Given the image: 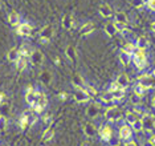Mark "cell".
<instances>
[{
	"instance_id": "1",
	"label": "cell",
	"mask_w": 155,
	"mask_h": 146,
	"mask_svg": "<svg viewBox=\"0 0 155 146\" xmlns=\"http://www.w3.org/2000/svg\"><path fill=\"white\" fill-rule=\"evenodd\" d=\"M133 59H134V64H135V66L138 69H143L147 65L146 56H144V49H135Z\"/></svg>"
},
{
	"instance_id": "2",
	"label": "cell",
	"mask_w": 155,
	"mask_h": 146,
	"mask_svg": "<svg viewBox=\"0 0 155 146\" xmlns=\"http://www.w3.org/2000/svg\"><path fill=\"white\" fill-rule=\"evenodd\" d=\"M48 104V100L45 97L44 93H37V97H36V102L33 105V109L36 113H41L44 110V108L47 106Z\"/></svg>"
},
{
	"instance_id": "3",
	"label": "cell",
	"mask_w": 155,
	"mask_h": 146,
	"mask_svg": "<svg viewBox=\"0 0 155 146\" xmlns=\"http://www.w3.org/2000/svg\"><path fill=\"white\" fill-rule=\"evenodd\" d=\"M105 117L109 120V121H118L119 118L122 117V112L119 110L117 106H111V108H109L106 112H105Z\"/></svg>"
},
{
	"instance_id": "4",
	"label": "cell",
	"mask_w": 155,
	"mask_h": 146,
	"mask_svg": "<svg viewBox=\"0 0 155 146\" xmlns=\"http://www.w3.org/2000/svg\"><path fill=\"white\" fill-rule=\"evenodd\" d=\"M139 84H142L146 89L155 88V77L153 74H142L139 76Z\"/></svg>"
},
{
	"instance_id": "5",
	"label": "cell",
	"mask_w": 155,
	"mask_h": 146,
	"mask_svg": "<svg viewBox=\"0 0 155 146\" xmlns=\"http://www.w3.org/2000/svg\"><path fill=\"white\" fill-rule=\"evenodd\" d=\"M53 33H54L53 28H52L51 25H47V27H44L43 29H41L38 39H40L41 42H48L52 39V36H53Z\"/></svg>"
},
{
	"instance_id": "6",
	"label": "cell",
	"mask_w": 155,
	"mask_h": 146,
	"mask_svg": "<svg viewBox=\"0 0 155 146\" xmlns=\"http://www.w3.org/2000/svg\"><path fill=\"white\" fill-rule=\"evenodd\" d=\"M142 125H143V130L151 131L155 127V117L144 114L143 118H142Z\"/></svg>"
},
{
	"instance_id": "7",
	"label": "cell",
	"mask_w": 155,
	"mask_h": 146,
	"mask_svg": "<svg viewBox=\"0 0 155 146\" xmlns=\"http://www.w3.org/2000/svg\"><path fill=\"white\" fill-rule=\"evenodd\" d=\"M31 63L35 66H40L44 63V55L40 51H33L31 53Z\"/></svg>"
},
{
	"instance_id": "8",
	"label": "cell",
	"mask_w": 155,
	"mask_h": 146,
	"mask_svg": "<svg viewBox=\"0 0 155 146\" xmlns=\"http://www.w3.org/2000/svg\"><path fill=\"white\" fill-rule=\"evenodd\" d=\"M16 32H17V35H20V36H29V35L32 33V27H31L28 23H23L17 27Z\"/></svg>"
},
{
	"instance_id": "9",
	"label": "cell",
	"mask_w": 155,
	"mask_h": 146,
	"mask_svg": "<svg viewBox=\"0 0 155 146\" xmlns=\"http://www.w3.org/2000/svg\"><path fill=\"white\" fill-rule=\"evenodd\" d=\"M36 97H37V92H35L33 90V88L32 87H29L27 89V94H25V100H27V102L29 105H35V102H36Z\"/></svg>"
},
{
	"instance_id": "10",
	"label": "cell",
	"mask_w": 155,
	"mask_h": 146,
	"mask_svg": "<svg viewBox=\"0 0 155 146\" xmlns=\"http://www.w3.org/2000/svg\"><path fill=\"white\" fill-rule=\"evenodd\" d=\"M100 136H101V138H102L104 141H109V140H110V138L113 137L111 127L109 126V125L102 126V127H101V130H100Z\"/></svg>"
},
{
	"instance_id": "11",
	"label": "cell",
	"mask_w": 155,
	"mask_h": 146,
	"mask_svg": "<svg viewBox=\"0 0 155 146\" xmlns=\"http://www.w3.org/2000/svg\"><path fill=\"white\" fill-rule=\"evenodd\" d=\"M100 112H101L100 104H91L86 110V114L89 116L90 118H94V117H97L98 114H100Z\"/></svg>"
},
{
	"instance_id": "12",
	"label": "cell",
	"mask_w": 155,
	"mask_h": 146,
	"mask_svg": "<svg viewBox=\"0 0 155 146\" xmlns=\"http://www.w3.org/2000/svg\"><path fill=\"white\" fill-rule=\"evenodd\" d=\"M74 100L77 102H86L87 100H89V94H87L86 90L78 89V90L74 93Z\"/></svg>"
},
{
	"instance_id": "13",
	"label": "cell",
	"mask_w": 155,
	"mask_h": 146,
	"mask_svg": "<svg viewBox=\"0 0 155 146\" xmlns=\"http://www.w3.org/2000/svg\"><path fill=\"white\" fill-rule=\"evenodd\" d=\"M131 133H133V130L130 129L127 125H122L121 129H119V137H121L122 140H129V138L131 137Z\"/></svg>"
},
{
	"instance_id": "14",
	"label": "cell",
	"mask_w": 155,
	"mask_h": 146,
	"mask_svg": "<svg viewBox=\"0 0 155 146\" xmlns=\"http://www.w3.org/2000/svg\"><path fill=\"white\" fill-rule=\"evenodd\" d=\"M84 133H85L87 137H93L94 134L97 133V129H96V126H94V124H91V122L85 124V126H84Z\"/></svg>"
},
{
	"instance_id": "15",
	"label": "cell",
	"mask_w": 155,
	"mask_h": 146,
	"mask_svg": "<svg viewBox=\"0 0 155 146\" xmlns=\"http://www.w3.org/2000/svg\"><path fill=\"white\" fill-rule=\"evenodd\" d=\"M29 118H31V112H24L21 117H20V127L25 129L29 125Z\"/></svg>"
},
{
	"instance_id": "16",
	"label": "cell",
	"mask_w": 155,
	"mask_h": 146,
	"mask_svg": "<svg viewBox=\"0 0 155 146\" xmlns=\"http://www.w3.org/2000/svg\"><path fill=\"white\" fill-rule=\"evenodd\" d=\"M73 24H74V20H73V17L70 15H65L62 17V27H64L65 29H72Z\"/></svg>"
},
{
	"instance_id": "17",
	"label": "cell",
	"mask_w": 155,
	"mask_h": 146,
	"mask_svg": "<svg viewBox=\"0 0 155 146\" xmlns=\"http://www.w3.org/2000/svg\"><path fill=\"white\" fill-rule=\"evenodd\" d=\"M65 55H66V57H68L72 63H74L76 61V49L73 45H68L65 49Z\"/></svg>"
},
{
	"instance_id": "18",
	"label": "cell",
	"mask_w": 155,
	"mask_h": 146,
	"mask_svg": "<svg viewBox=\"0 0 155 146\" xmlns=\"http://www.w3.org/2000/svg\"><path fill=\"white\" fill-rule=\"evenodd\" d=\"M100 13L104 17H110L113 15V11L109 4H101L100 5Z\"/></svg>"
},
{
	"instance_id": "19",
	"label": "cell",
	"mask_w": 155,
	"mask_h": 146,
	"mask_svg": "<svg viewBox=\"0 0 155 146\" xmlns=\"http://www.w3.org/2000/svg\"><path fill=\"white\" fill-rule=\"evenodd\" d=\"M129 77H127V74H125V73H122V74H119L118 78H117V84L119 85L121 88H126L129 85Z\"/></svg>"
},
{
	"instance_id": "20",
	"label": "cell",
	"mask_w": 155,
	"mask_h": 146,
	"mask_svg": "<svg viewBox=\"0 0 155 146\" xmlns=\"http://www.w3.org/2000/svg\"><path fill=\"white\" fill-rule=\"evenodd\" d=\"M93 29H94L93 23H85L82 27L80 28V33L81 35H87V33H91Z\"/></svg>"
},
{
	"instance_id": "21",
	"label": "cell",
	"mask_w": 155,
	"mask_h": 146,
	"mask_svg": "<svg viewBox=\"0 0 155 146\" xmlns=\"http://www.w3.org/2000/svg\"><path fill=\"white\" fill-rule=\"evenodd\" d=\"M7 57H8L9 61H17V60L20 59V53H19V49L16 48H12L11 51L8 52V55H7Z\"/></svg>"
},
{
	"instance_id": "22",
	"label": "cell",
	"mask_w": 155,
	"mask_h": 146,
	"mask_svg": "<svg viewBox=\"0 0 155 146\" xmlns=\"http://www.w3.org/2000/svg\"><path fill=\"white\" fill-rule=\"evenodd\" d=\"M40 81L43 84H45V85L51 84L52 83V73L49 72V70H45V72H43V73H41V76H40Z\"/></svg>"
},
{
	"instance_id": "23",
	"label": "cell",
	"mask_w": 155,
	"mask_h": 146,
	"mask_svg": "<svg viewBox=\"0 0 155 146\" xmlns=\"http://www.w3.org/2000/svg\"><path fill=\"white\" fill-rule=\"evenodd\" d=\"M135 49H137L135 45L131 44V42H127V44H125V45L122 47V52H125V53H127V55L133 56L134 52H135Z\"/></svg>"
},
{
	"instance_id": "24",
	"label": "cell",
	"mask_w": 155,
	"mask_h": 146,
	"mask_svg": "<svg viewBox=\"0 0 155 146\" xmlns=\"http://www.w3.org/2000/svg\"><path fill=\"white\" fill-rule=\"evenodd\" d=\"M110 93L113 94V97H114V100H121V98H123L125 97V88H117L115 90H113V92H110Z\"/></svg>"
},
{
	"instance_id": "25",
	"label": "cell",
	"mask_w": 155,
	"mask_h": 146,
	"mask_svg": "<svg viewBox=\"0 0 155 146\" xmlns=\"http://www.w3.org/2000/svg\"><path fill=\"white\" fill-rule=\"evenodd\" d=\"M8 20H9V23H11L12 25H17V24H19V21H20V17H19V15H17V12L12 11V12H9Z\"/></svg>"
},
{
	"instance_id": "26",
	"label": "cell",
	"mask_w": 155,
	"mask_h": 146,
	"mask_svg": "<svg viewBox=\"0 0 155 146\" xmlns=\"http://www.w3.org/2000/svg\"><path fill=\"white\" fill-rule=\"evenodd\" d=\"M105 32L109 35V36H114L117 29H115V25L113 23H107L106 25H105Z\"/></svg>"
},
{
	"instance_id": "27",
	"label": "cell",
	"mask_w": 155,
	"mask_h": 146,
	"mask_svg": "<svg viewBox=\"0 0 155 146\" xmlns=\"http://www.w3.org/2000/svg\"><path fill=\"white\" fill-rule=\"evenodd\" d=\"M115 21L122 23V24H127V16H126V13L117 12V13H115Z\"/></svg>"
},
{
	"instance_id": "28",
	"label": "cell",
	"mask_w": 155,
	"mask_h": 146,
	"mask_svg": "<svg viewBox=\"0 0 155 146\" xmlns=\"http://www.w3.org/2000/svg\"><path fill=\"white\" fill-rule=\"evenodd\" d=\"M16 66H17V70H19V72L24 70L25 69V66H27V59L25 57H20L16 61Z\"/></svg>"
},
{
	"instance_id": "29",
	"label": "cell",
	"mask_w": 155,
	"mask_h": 146,
	"mask_svg": "<svg viewBox=\"0 0 155 146\" xmlns=\"http://www.w3.org/2000/svg\"><path fill=\"white\" fill-rule=\"evenodd\" d=\"M147 89L143 87L142 84H137L135 87H134V93L135 94H138V96H140V97H142V96L144 94V92H146Z\"/></svg>"
},
{
	"instance_id": "30",
	"label": "cell",
	"mask_w": 155,
	"mask_h": 146,
	"mask_svg": "<svg viewBox=\"0 0 155 146\" xmlns=\"http://www.w3.org/2000/svg\"><path fill=\"white\" fill-rule=\"evenodd\" d=\"M53 134H54V130L52 129V127H48V129L44 131V134H43V140L44 141L52 140V138H53Z\"/></svg>"
},
{
	"instance_id": "31",
	"label": "cell",
	"mask_w": 155,
	"mask_h": 146,
	"mask_svg": "<svg viewBox=\"0 0 155 146\" xmlns=\"http://www.w3.org/2000/svg\"><path fill=\"white\" fill-rule=\"evenodd\" d=\"M138 120V117H137V113L134 112H129L127 114H126V121H127V124H130V125H133L135 121Z\"/></svg>"
},
{
	"instance_id": "32",
	"label": "cell",
	"mask_w": 155,
	"mask_h": 146,
	"mask_svg": "<svg viewBox=\"0 0 155 146\" xmlns=\"http://www.w3.org/2000/svg\"><path fill=\"white\" fill-rule=\"evenodd\" d=\"M146 45H147V40H146V39H144L143 36L138 37V40H137V48H138V49H144V48H146Z\"/></svg>"
},
{
	"instance_id": "33",
	"label": "cell",
	"mask_w": 155,
	"mask_h": 146,
	"mask_svg": "<svg viewBox=\"0 0 155 146\" xmlns=\"http://www.w3.org/2000/svg\"><path fill=\"white\" fill-rule=\"evenodd\" d=\"M82 83H84V80H82V77H81L80 74H76V76L73 77V85H74L76 88L81 89V85H82Z\"/></svg>"
},
{
	"instance_id": "34",
	"label": "cell",
	"mask_w": 155,
	"mask_h": 146,
	"mask_svg": "<svg viewBox=\"0 0 155 146\" xmlns=\"http://www.w3.org/2000/svg\"><path fill=\"white\" fill-rule=\"evenodd\" d=\"M101 98H102V101L104 102H111L113 100H114V97H113V94L110 93V92H106V93H104L101 96Z\"/></svg>"
},
{
	"instance_id": "35",
	"label": "cell",
	"mask_w": 155,
	"mask_h": 146,
	"mask_svg": "<svg viewBox=\"0 0 155 146\" xmlns=\"http://www.w3.org/2000/svg\"><path fill=\"white\" fill-rule=\"evenodd\" d=\"M119 59H121V61H122L123 65H127V64L130 63V55H127V53H125V52L121 53Z\"/></svg>"
},
{
	"instance_id": "36",
	"label": "cell",
	"mask_w": 155,
	"mask_h": 146,
	"mask_svg": "<svg viewBox=\"0 0 155 146\" xmlns=\"http://www.w3.org/2000/svg\"><path fill=\"white\" fill-rule=\"evenodd\" d=\"M133 129L134 131H139L143 129V125H142V120H137L133 124Z\"/></svg>"
},
{
	"instance_id": "37",
	"label": "cell",
	"mask_w": 155,
	"mask_h": 146,
	"mask_svg": "<svg viewBox=\"0 0 155 146\" xmlns=\"http://www.w3.org/2000/svg\"><path fill=\"white\" fill-rule=\"evenodd\" d=\"M19 53H20V57H28V56H29L31 57V52H28V49L25 48V47H21L19 49Z\"/></svg>"
},
{
	"instance_id": "38",
	"label": "cell",
	"mask_w": 155,
	"mask_h": 146,
	"mask_svg": "<svg viewBox=\"0 0 155 146\" xmlns=\"http://www.w3.org/2000/svg\"><path fill=\"white\" fill-rule=\"evenodd\" d=\"M114 25H115V29L119 31V32H122V33L126 31V24H122V23H118V21H115Z\"/></svg>"
},
{
	"instance_id": "39",
	"label": "cell",
	"mask_w": 155,
	"mask_h": 146,
	"mask_svg": "<svg viewBox=\"0 0 155 146\" xmlns=\"http://www.w3.org/2000/svg\"><path fill=\"white\" fill-rule=\"evenodd\" d=\"M52 121H53V117H52L51 114H47V116H44V124H45V125H47V126H51Z\"/></svg>"
},
{
	"instance_id": "40",
	"label": "cell",
	"mask_w": 155,
	"mask_h": 146,
	"mask_svg": "<svg viewBox=\"0 0 155 146\" xmlns=\"http://www.w3.org/2000/svg\"><path fill=\"white\" fill-rule=\"evenodd\" d=\"M7 126V120L4 116H0V130H4Z\"/></svg>"
},
{
	"instance_id": "41",
	"label": "cell",
	"mask_w": 155,
	"mask_h": 146,
	"mask_svg": "<svg viewBox=\"0 0 155 146\" xmlns=\"http://www.w3.org/2000/svg\"><path fill=\"white\" fill-rule=\"evenodd\" d=\"M133 5L135 7V8H142L143 7V3H144V0H133Z\"/></svg>"
},
{
	"instance_id": "42",
	"label": "cell",
	"mask_w": 155,
	"mask_h": 146,
	"mask_svg": "<svg viewBox=\"0 0 155 146\" xmlns=\"http://www.w3.org/2000/svg\"><path fill=\"white\" fill-rule=\"evenodd\" d=\"M139 100H140V96L135 94V93L131 96V101L134 102V105H138V104H139Z\"/></svg>"
},
{
	"instance_id": "43",
	"label": "cell",
	"mask_w": 155,
	"mask_h": 146,
	"mask_svg": "<svg viewBox=\"0 0 155 146\" xmlns=\"http://www.w3.org/2000/svg\"><path fill=\"white\" fill-rule=\"evenodd\" d=\"M86 92H87V94H89V96H96V94H97L96 88H93V87H87Z\"/></svg>"
},
{
	"instance_id": "44",
	"label": "cell",
	"mask_w": 155,
	"mask_h": 146,
	"mask_svg": "<svg viewBox=\"0 0 155 146\" xmlns=\"http://www.w3.org/2000/svg\"><path fill=\"white\" fill-rule=\"evenodd\" d=\"M5 101H7V94L3 93V92H0V105H3Z\"/></svg>"
},
{
	"instance_id": "45",
	"label": "cell",
	"mask_w": 155,
	"mask_h": 146,
	"mask_svg": "<svg viewBox=\"0 0 155 146\" xmlns=\"http://www.w3.org/2000/svg\"><path fill=\"white\" fill-rule=\"evenodd\" d=\"M109 141H110L111 146H118V145H119V140H118V138H113V137H111Z\"/></svg>"
},
{
	"instance_id": "46",
	"label": "cell",
	"mask_w": 155,
	"mask_h": 146,
	"mask_svg": "<svg viewBox=\"0 0 155 146\" xmlns=\"http://www.w3.org/2000/svg\"><path fill=\"white\" fill-rule=\"evenodd\" d=\"M147 5H149L150 9L155 11V0H149V2H147Z\"/></svg>"
},
{
	"instance_id": "47",
	"label": "cell",
	"mask_w": 155,
	"mask_h": 146,
	"mask_svg": "<svg viewBox=\"0 0 155 146\" xmlns=\"http://www.w3.org/2000/svg\"><path fill=\"white\" fill-rule=\"evenodd\" d=\"M117 88H119V85L117 84V81H115V83H113L111 85H110V92H113V90H115V89Z\"/></svg>"
},
{
	"instance_id": "48",
	"label": "cell",
	"mask_w": 155,
	"mask_h": 146,
	"mask_svg": "<svg viewBox=\"0 0 155 146\" xmlns=\"http://www.w3.org/2000/svg\"><path fill=\"white\" fill-rule=\"evenodd\" d=\"M58 98H60V100H66V98H68V93L62 92V93H60V94H58Z\"/></svg>"
},
{
	"instance_id": "49",
	"label": "cell",
	"mask_w": 155,
	"mask_h": 146,
	"mask_svg": "<svg viewBox=\"0 0 155 146\" xmlns=\"http://www.w3.org/2000/svg\"><path fill=\"white\" fill-rule=\"evenodd\" d=\"M150 142L153 144V146H155V136H153V137L150 138Z\"/></svg>"
},
{
	"instance_id": "50",
	"label": "cell",
	"mask_w": 155,
	"mask_h": 146,
	"mask_svg": "<svg viewBox=\"0 0 155 146\" xmlns=\"http://www.w3.org/2000/svg\"><path fill=\"white\" fill-rule=\"evenodd\" d=\"M143 146H153V144H151L150 141H147V142H144L143 144Z\"/></svg>"
},
{
	"instance_id": "51",
	"label": "cell",
	"mask_w": 155,
	"mask_h": 146,
	"mask_svg": "<svg viewBox=\"0 0 155 146\" xmlns=\"http://www.w3.org/2000/svg\"><path fill=\"white\" fill-rule=\"evenodd\" d=\"M82 146H90V142H89V141H85V142L82 144Z\"/></svg>"
},
{
	"instance_id": "52",
	"label": "cell",
	"mask_w": 155,
	"mask_h": 146,
	"mask_svg": "<svg viewBox=\"0 0 155 146\" xmlns=\"http://www.w3.org/2000/svg\"><path fill=\"white\" fill-rule=\"evenodd\" d=\"M151 29H153V31L155 32V21H154V23H153V24H151Z\"/></svg>"
},
{
	"instance_id": "53",
	"label": "cell",
	"mask_w": 155,
	"mask_h": 146,
	"mask_svg": "<svg viewBox=\"0 0 155 146\" xmlns=\"http://www.w3.org/2000/svg\"><path fill=\"white\" fill-rule=\"evenodd\" d=\"M153 106H154V108H155V96H154V97H153Z\"/></svg>"
},
{
	"instance_id": "54",
	"label": "cell",
	"mask_w": 155,
	"mask_h": 146,
	"mask_svg": "<svg viewBox=\"0 0 155 146\" xmlns=\"http://www.w3.org/2000/svg\"><path fill=\"white\" fill-rule=\"evenodd\" d=\"M153 76H154V77H155V70H154V72H153Z\"/></svg>"
},
{
	"instance_id": "55",
	"label": "cell",
	"mask_w": 155,
	"mask_h": 146,
	"mask_svg": "<svg viewBox=\"0 0 155 146\" xmlns=\"http://www.w3.org/2000/svg\"><path fill=\"white\" fill-rule=\"evenodd\" d=\"M0 7H2V2H0Z\"/></svg>"
},
{
	"instance_id": "56",
	"label": "cell",
	"mask_w": 155,
	"mask_h": 146,
	"mask_svg": "<svg viewBox=\"0 0 155 146\" xmlns=\"http://www.w3.org/2000/svg\"><path fill=\"white\" fill-rule=\"evenodd\" d=\"M0 116H2V114H0Z\"/></svg>"
},
{
	"instance_id": "57",
	"label": "cell",
	"mask_w": 155,
	"mask_h": 146,
	"mask_svg": "<svg viewBox=\"0 0 155 146\" xmlns=\"http://www.w3.org/2000/svg\"><path fill=\"white\" fill-rule=\"evenodd\" d=\"M118 146H119V145H118Z\"/></svg>"
}]
</instances>
